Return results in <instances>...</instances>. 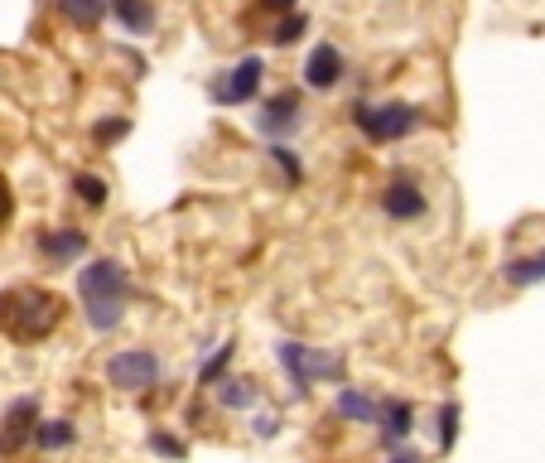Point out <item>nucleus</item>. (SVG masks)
<instances>
[{"mask_svg":"<svg viewBox=\"0 0 545 463\" xmlns=\"http://www.w3.org/2000/svg\"><path fill=\"white\" fill-rule=\"evenodd\" d=\"M63 319V300L44 285H15L0 295V333L10 343H39Z\"/></svg>","mask_w":545,"mask_h":463,"instance_id":"obj_1","label":"nucleus"},{"mask_svg":"<svg viewBox=\"0 0 545 463\" xmlns=\"http://www.w3.org/2000/svg\"><path fill=\"white\" fill-rule=\"evenodd\" d=\"M353 126L372 145H396L425 126V107H415V102H353Z\"/></svg>","mask_w":545,"mask_h":463,"instance_id":"obj_2","label":"nucleus"},{"mask_svg":"<svg viewBox=\"0 0 545 463\" xmlns=\"http://www.w3.org/2000/svg\"><path fill=\"white\" fill-rule=\"evenodd\" d=\"M136 295V285H131V271H126V261H116V256H97V261H87L78 271V300H116V304H131Z\"/></svg>","mask_w":545,"mask_h":463,"instance_id":"obj_3","label":"nucleus"},{"mask_svg":"<svg viewBox=\"0 0 545 463\" xmlns=\"http://www.w3.org/2000/svg\"><path fill=\"white\" fill-rule=\"evenodd\" d=\"M261 78H266V58L246 54L242 63H232L227 73L208 82V97H213V107H246L261 92Z\"/></svg>","mask_w":545,"mask_h":463,"instance_id":"obj_4","label":"nucleus"},{"mask_svg":"<svg viewBox=\"0 0 545 463\" xmlns=\"http://www.w3.org/2000/svg\"><path fill=\"white\" fill-rule=\"evenodd\" d=\"M160 377H164V367H160V357L150 353V348H121V353L107 357V382L116 386V391L140 396V391L160 386Z\"/></svg>","mask_w":545,"mask_h":463,"instance_id":"obj_5","label":"nucleus"},{"mask_svg":"<svg viewBox=\"0 0 545 463\" xmlns=\"http://www.w3.org/2000/svg\"><path fill=\"white\" fill-rule=\"evenodd\" d=\"M300 126H304V102L295 87H290V92H271V97L261 102L256 131L271 140V145H290V136H300Z\"/></svg>","mask_w":545,"mask_h":463,"instance_id":"obj_6","label":"nucleus"},{"mask_svg":"<svg viewBox=\"0 0 545 463\" xmlns=\"http://www.w3.org/2000/svg\"><path fill=\"white\" fill-rule=\"evenodd\" d=\"M39 425H44V415H39V396H20V401H10L5 415H0V459H15V454H25L34 435H39Z\"/></svg>","mask_w":545,"mask_h":463,"instance_id":"obj_7","label":"nucleus"},{"mask_svg":"<svg viewBox=\"0 0 545 463\" xmlns=\"http://www.w3.org/2000/svg\"><path fill=\"white\" fill-rule=\"evenodd\" d=\"M343 73H348V58H343V49H338V44H314V49H309V58H304V87H309V92H333V87H338V82H343Z\"/></svg>","mask_w":545,"mask_h":463,"instance_id":"obj_8","label":"nucleus"},{"mask_svg":"<svg viewBox=\"0 0 545 463\" xmlns=\"http://www.w3.org/2000/svg\"><path fill=\"white\" fill-rule=\"evenodd\" d=\"M382 213L391 222H415V218H425V213H430V198H425L420 184H410L406 174H396V179L382 189Z\"/></svg>","mask_w":545,"mask_h":463,"instance_id":"obj_9","label":"nucleus"},{"mask_svg":"<svg viewBox=\"0 0 545 463\" xmlns=\"http://www.w3.org/2000/svg\"><path fill=\"white\" fill-rule=\"evenodd\" d=\"M34 246H39V256L44 261H54V266H73V261H82L87 256V232L82 227H49V232H39L34 237Z\"/></svg>","mask_w":545,"mask_h":463,"instance_id":"obj_10","label":"nucleus"},{"mask_svg":"<svg viewBox=\"0 0 545 463\" xmlns=\"http://www.w3.org/2000/svg\"><path fill=\"white\" fill-rule=\"evenodd\" d=\"M377 430H382V449H386V454L406 449V439L415 435V406H410L406 396H386Z\"/></svg>","mask_w":545,"mask_h":463,"instance_id":"obj_11","label":"nucleus"},{"mask_svg":"<svg viewBox=\"0 0 545 463\" xmlns=\"http://www.w3.org/2000/svg\"><path fill=\"white\" fill-rule=\"evenodd\" d=\"M333 415L348 420V425H377V420H382V401H377L372 391H362V386H338Z\"/></svg>","mask_w":545,"mask_h":463,"instance_id":"obj_12","label":"nucleus"},{"mask_svg":"<svg viewBox=\"0 0 545 463\" xmlns=\"http://www.w3.org/2000/svg\"><path fill=\"white\" fill-rule=\"evenodd\" d=\"M304 348L309 343H300V338H275V362L285 367V377H290V396L295 401H304L314 386L304 382Z\"/></svg>","mask_w":545,"mask_h":463,"instance_id":"obj_13","label":"nucleus"},{"mask_svg":"<svg viewBox=\"0 0 545 463\" xmlns=\"http://www.w3.org/2000/svg\"><path fill=\"white\" fill-rule=\"evenodd\" d=\"M348 377V362L328 348H304V382L324 386V382H343Z\"/></svg>","mask_w":545,"mask_h":463,"instance_id":"obj_14","label":"nucleus"},{"mask_svg":"<svg viewBox=\"0 0 545 463\" xmlns=\"http://www.w3.org/2000/svg\"><path fill=\"white\" fill-rule=\"evenodd\" d=\"M213 401H218L222 410H251L256 401H261V386L251 382V377H222L218 386H213Z\"/></svg>","mask_w":545,"mask_h":463,"instance_id":"obj_15","label":"nucleus"},{"mask_svg":"<svg viewBox=\"0 0 545 463\" xmlns=\"http://www.w3.org/2000/svg\"><path fill=\"white\" fill-rule=\"evenodd\" d=\"M111 15H116V25L131 29V34H150L155 20H160L155 0H111Z\"/></svg>","mask_w":545,"mask_h":463,"instance_id":"obj_16","label":"nucleus"},{"mask_svg":"<svg viewBox=\"0 0 545 463\" xmlns=\"http://www.w3.org/2000/svg\"><path fill=\"white\" fill-rule=\"evenodd\" d=\"M54 5H58V15H63L68 25L87 29V34H92V29L111 15V0H54Z\"/></svg>","mask_w":545,"mask_h":463,"instance_id":"obj_17","label":"nucleus"},{"mask_svg":"<svg viewBox=\"0 0 545 463\" xmlns=\"http://www.w3.org/2000/svg\"><path fill=\"white\" fill-rule=\"evenodd\" d=\"M82 319H87V328H92V333H116V328L126 324V304H116V300H87V304H82Z\"/></svg>","mask_w":545,"mask_h":463,"instance_id":"obj_18","label":"nucleus"},{"mask_svg":"<svg viewBox=\"0 0 545 463\" xmlns=\"http://www.w3.org/2000/svg\"><path fill=\"white\" fill-rule=\"evenodd\" d=\"M502 280H507V285H517V290L545 285V251H536V256H521V261H507V266H502Z\"/></svg>","mask_w":545,"mask_h":463,"instance_id":"obj_19","label":"nucleus"},{"mask_svg":"<svg viewBox=\"0 0 545 463\" xmlns=\"http://www.w3.org/2000/svg\"><path fill=\"white\" fill-rule=\"evenodd\" d=\"M232 357H237V338H222L213 348V357L198 362V386H218L227 377V367H232Z\"/></svg>","mask_w":545,"mask_h":463,"instance_id":"obj_20","label":"nucleus"},{"mask_svg":"<svg viewBox=\"0 0 545 463\" xmlns=\"http://www.w3.org/2000/svg\"><path fill=\"white\" fill-rule=\"evenodd\" d=\"M73 439H78V425H73V420H44L39 435H34V449H44V454H63Z\"/></svg>","mask_w":545,"mask_h":463,"instance_id":"obj_21","label":"nucleus"},{"mask_svg":"<svg viewBox=\"0 0 545 463\" xmlns=\"http://www.w3.org/2000/svg\"><path fill=\"white\" fill-rule=\"evenodd\" d=\"M459 420H464V410L459 401H444L435 415V435H439V454H449L454 444H459Z\"/></svg>","mask_w":545,"mask_h":463,"instance_id":"obj_22","label":"nucleus"},{"mask_svg":"<svg viewBox=\"0 0 545 463\" xmlns=\"http://www.w3.org/2000/svg\"><path fill=\"white\" fill-rule=\"evenodd\" d=\"M107 179L102 174H73V198H82L87 208H107Z\"/></svg>","mask_w":545,"mask_h":463,"instance_id":"obj_23","label":"nucleus"},{"mask_svg":"<svg viewBox=\"0 0 545 463\" xmlns=\"http://www.w3.org/2000/svg\"><path fill=\"white\" fill-rule=\"evenodd\" d=\"M304 34H309V15L295 10V15H285V20L271 29V44H275V49H290V44H300Z\"/></svg>","mask_w":545,"mask_h":463,"instance_id":"obj_24","label":"nucleus"},{"mask_svg":"<svg viewBox=\"0 0 545 463\" xmlns=\"http://www.w3.org/2000/svg\"><path fill=\"white\" fill-rule=\"evenodd\" d=\"M145 444H150V454H155V459H169V463H179L184 454H189V444H184L179 435H169V430H150Z\"/></svg>","mask_w":545,"mask_h":463,"instance_id":"obj_25","label":"nucleus"},{"mask_svg":"<svg viewBox=\"0 0 545 463\" xmlns=\"http://www.w3.org/2000/svg\"><path fill=\"white\" fill-rule=\"evenodd\" d=\"M266 155H271V164L285 174V184H290V189H295V184H304V160L290 150V145H271Z\"/></svg>","mask_w":545,"mask_h":463,"instance_id":"obj_26","label":"nucleus"},{"mask_svg":"<svg viewBox=\"0 0 545 463\" xmlns=\"http://www.w3.org/2000/svg\"><path fill=\"white\" fill-rule=\"evenodd\" d=\"M131 136V116H102L97 126H92V140L107 150V145H116V140Z\"/></svg>","mask_w":545,"mask_h":463,"instance_id":"obj_27","label":"nucleus"},{"mask_svg":"<svg viewBox=\"0 0 545 463\" xmlns=\"http://www.w3.org/2000/svg\"><path fill=\"white\" fill-rule=\"evenodd\" d=\"M280 430H285V420H280L275 410H271V415H256V420H251V435H256V439H275Z\"/></svg>","mask_w":545,"mask_h":463,"instance_id":"obj_28","label":"nucleus"},{"mask_svg":"<svg viewBox=\"0 0 545 463\" xmlns=\"http://www.w3.org/2000/svg\"><path fill=\"white\" fill-rule=\"evenodd\" d=\"M10 208H15V198H10V184L0 179V222L10 218Z\"/></svg>","mask_w":545,"mask_h":463,"instance_id":"obj_29","label":"nucleus"},{"mask_svg":"<svg viewBox=\"0 0 545 463\" xmlns=\"http://www.w3.org/2000/svg\"><path fill=\"white\" fill-rule=\"evenodd\" d=\"M386 463H420L415 449H396V454H386Z\"/></svg>","mask_w":545,"mask_h":463,"instance_id":"obj_30","label":"nucleus"},{"mask_svg":"<svg viewBox=\"0 0 545 463\" xmlns=\"http://www.w3.org/2000/svg\"><path fill=\"white\" fill-rule=\"evenodd\" d=\"M266 10H280V15H295V0H261Z\"/></svg>","mask_w":545,"mask_h":463,"instance_id":"obj_31","label":"nucleus"}]
</instances>
